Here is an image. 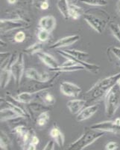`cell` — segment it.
Masks as SVG:
<instances>
[{
    "mask_svg": "<svg viewBox=\"0 0 120 150\" xmlns=\"http://www.w3.org/2000/svg\"><path fill=\"white\" fill-rule=\"evenodd\" d=\"M21 118L24 117L20 116L14 110H12L11 108H8V107L1 110V122L13 121V120L21 119Z\"/></svg>",
    "mask_w": 120,
    "mask_h": 150,
    "instance_id": "d6986e66",
    "label": "cell"
},
{
    "mask_svg": "<svg viewBox=\"0 0 120 150\" xmlns=\"http://www.w3.org/2000/svg\"><path fill=\"white\" fill-rule=\"evenodd\" d=\"M83 14H84L83 9L81 7H80L79 5H78L77 4H69V18L77 21Z\"/></svg>",
    "mask_w": 120,
    "mask_h": 150,
    "instance_id": "603a6c76",
    "label": "cell"
},
{
    "mask_svg": "<svg viewBox=\"0 0 120 150\" xmlns=\"http://www.w3.org/2000/svg\"><path fill=\"white\" fill-rule=\"evenodd\" d=\"M25 150H37V146L32 145V144H30L27 146V148Z\"/></svg>",
    "mask_w": 120,
    "mask_h": 150,
    "instance_id": "f35d334b",
    "label": "cell"
},
{
    "mask_svg": "<svg viewBox=\"0 0 120 150\" xmlns=\"http://www.w3.org/2000/svg\"><path fill=\"white\" fill-rule=\"evenodd\" d=\"M49 2L48 0H32V5L34 6L35 8L40 9V6L42 5V4H43L44 2Z\"/></svg>",
    "mask_w": 120,
    "mask_h": 150,
    "instance_id": "d590c367",
    "label": "cell"
},
{
    "mask_svg": "<svg viewBox=\"0 0 120 150\" xmlns=\"http://www.w3.org/2000/svg\"><path fill=\"white\" fill-rule=\"evenodd\" d=\"M60 72H54L51 74L48 71L39 72L34 68H28L26 69L25 75L28 79L36 81L37 83H47L49 82H54L56 78L59 76Z\"/></svg>",
    "mask_w": 120,
    "mask_h": 150,
    "instance_id": "8992f818",
    "label": "cell"
},
{
    "mask_svg": "<svg viewBox=\"0 0 120 150\" xmlns=\"http://www.w3.org/2000/svg\"><path fill=\"white\" fill-rule=\"evenodd\" d=\"M7 1L10 5H14L17 2V0H7Z\"/></svg>",
    "mask_w": 120,
    "mask_h": 150,
    "instance_id": "60d3db41",
    "label": "cell"
},
{
    "mask_svg": "<svg viewBox=\"0 0 120 150\" xmlns=\"http://www.w3.org/2000/svg\"><path fill=\"white\" fill-rule=\"evenodd\" d=\"M85 69L84 67L79 65L77 62L72 59H67L65 62L60 65L58 68H56L54 70L50 71L52 72H73L79 70H84Z\"/></svg>",
    "mask_w": 120,
    "mask_h": 150,
    "instance_id": "8fae6325",
    "label": "cell"
},
{
    "mask_svg": "<svg viewBox=\"0 0 120 150\" xmlns=\"http://www.w3.org/2000/svg\"><path fill=\"white\" fill-rule=\"evenodd\" d=\"M90 128L103 132H110L120 137V125H117L113 121H104L96 123L90 126Z\"/></svg>",
    "mask_w": 120,
    "mask_h": 150,
    "instance_id": "ba28073f",
    "label": "cell"
},
{
    "mask_svg": "<svg viewBox=\"0 0 120 150\" xmlns=\"http://www.w3.org/2000/svg\"><path fill=\"white\" fill-rule=\"evenodd\" d=\"M49 8V2H44L43 4H42V5L40 6V10H43V11H45V10H47Z\"/></svg>",
    "mask_w": 120,
    "mask_h": 150,
    "instance_id": "74e56055",
    "label": "cell"
},
{
    "mask_svg": "<svg viewBox=\"0 0 120 150\" xmlns=\"http://www.w3.org/2000/svg\"><path fill=\"white\" fill-rule=\"evenodd\" d=\"M39 143H40L39 138H38L37 135L34 134L32 136V137H31V140L30 144H32V145L37 146V145L39 144ZM30 144H29V145H30Z\"/></svg>",
    "mask_w": 120,
    "mask_h": 150,
    "instance_id": "8d00e7d4",
    "label": "cell"
},
{
    "mask_svg": "<svg viewBox=\"0 0 120 150\" xmlns=\"http://www.w3.org/2000/svg\"><path fill=\"white\" fill-rule=\"evenodd\" d=\"M26 38V33L23 31H19L14 35V40L16 43H22L23 42Z\"/></svg>",
    "mask_w": 120,
    "mask_h": 150,
    "instance_id": "1f68e13d",
    "label": "cell"
},
{
    "mask_svg": "<svg viewBox=\"0 0 120 150\" xmlns=\"http://www.w3.org/2000/svg\"><path fill=\"white\" fill-rule=\"evenodd\" d=\"M120 107V87L117 84L113 86L105 97V115L112 118Z\"/></svg>",
    "mask_w": 120,
    "mask_h": 150,
    "instance_id": "277c9868",
    "label": "cell"
},
{
    "mask_svg": "<svg viewBox=\"0 0 120 150\" xmlns=\"http://www.w3.org/2000/svg\"><path fill=\"white\" fill-rule=\"evenodd\" d=\"M54 146H55V143L54 140H49L47 142L43 150H54Z\"/></svg>",
    "mask_w": 120,
    "mask_h": 150,
    "instance_id": "e575fe53",
    "label": "cell"
},
{
    "mask_svg": "<svg viewBox=\"0 0 120 150\" xmlns=\"http://www.w3.org/2000/svg\"><path fill=\"white\" fill-rule=\"evenodd\" d=\"M49 37H50V33L49 32L38 27L37 31V38L38 41L42 43L46 42L49 40Z\"/></svg>",
    "mask_w": 120,
    "mask_h": 150,
    "instance_id": "4dcf8cb0",
    "label": "cell"
},
{
    "mask_svg": "<svg viewBox=\"0 0 120 150\" xmlns=\"http://www.w3.org/2000/svg\"><path fill=\"white\" fill-rule=\"evenodd\" d=\"M12 58H13V60L10 64V69L14 83L17 86H19L22 80V76L25 74V71H26L24 55L22 53H19V54L15 53L12 55Z\"/></svg>",
    "mask_w": 120,
    "mask_h": 150,
    "instance_id": "5b68a950",
    "label": "cell"
},
{
    "mask_svg": "<svg viewBox=\"0 0 120 150\" xmlns=\"http://www.w3.org/2000/svg\"><path fill=\"white\" fill-rule=\"evenodd\" d=\"M38 58L43 62L46 66L49 67L50 69L49 71H52L58 68L60 66L59 63H58V60L54 58V56H52L51 54H49V53L44 51H40L38 53H37Z\"/></svg>",
    "mask_w": 120,
    "mask_h": 150,
    "instance_id": "7c38bea8",
    "label": "cell"
},
{
    "mask_svg": "<svg viewBox=\"0 0 120 150\" xmlns=\"http://www.w3.org/2000/svg\"><path fill=\"white\" fill-rule=\"evenodd\" d=\"M117 84L120 87V77H119V80H118V81H117Z\"/></svg>",
    "mask_w": 120,
    "mask_h": 150,
    "instance_id": "ee69618b",
    "label": "cell"
},
{
    "mask_svg": "<svg viewBox=\"0 0 120 150\" xmlns=\"http://www.w3.org/2000/svg\"><path fill=\"white\" fill-rule=\"evenodd\" d=\"M79 40V35H72L66 36V37H63L58 40L53 45L49 47V48L50 49H58V48L66 47L74 45L75 43H76Z\"/></svg>",
    "mask_w": 120,
    "mask_h": 150,
    "instance_id": "30bf717a",
    "label": "cell"
},
{
    "mask_svg": "<svg viewBox=\"0 0 120 150\" xmlns=\"http://www.w3.org/2000/svg\"><path fill=\"white\" fill-rule=\"evenodd\" d=\"M30 22L26 20L18 17L11 19H1L0 20V31L1 33H7L16 29H25L30 26Z\"/></svg>",
    "mask_w": 120,
    "mask_h": 150,
    "instance_id": "52a82bcc",
    "label": "cell"
},
{
    "mask_svg": "<svg viewBox=\"0 0 120 150\" xmlns=\"http://www.w3.org/2000/svg\"><path fill=\"white\" fill-rule=\"evenodd\" d=\"M29 128L24 125H19L17 126L14 127L12 130V132L15 135L16 137L18 139L19 142L20 143L22 141V140L23 139V137L26 136V134H27V132L29 131Z\"/></svg>",
    "mask_w": 120,
    "mask_h": 150,
    "instance_id": "484cf974",
    "label": "cell"
},
{
    "mask_svg": "<svg viewBox=\"0 0 120 150\" xmlns=\"http://www.w3.org/2000/svg\"><path fill=\"white\" fill-rule=\"evenodd\" d=\"M58 54L61 55V56H63V58L66 59H72L73 61H75V62H77L79 65H82L83 67H84V68L86 69L87 71H88L89 72H91L93 74H98L100 71V67L98 65H96V64H93V63H89L87 62L86 61H81V60H78L75 59L71 58V57H69L68 56L66 53L63 52V50H58Z\"/></svg>",
    "mask_w": 120,
    "mask_h": 150,
    "instance_id": "4fadbf2b",
    "label": "cell"
},
{
    "mask_svg": "<svg viewBox=\"0 0 120 150\" xmlns=\"http://www.w3.org/2000/svg\"><path fill=\"white\" fill-rule=\"evenodd\" d=\"M43 49V43L38 41V42H35L33 45H30L26 49H24L23 51L24 53H26L28 55H34L42 51Z\"/></svg>",
    "mask_w": 120,
    "mask_h": 150,
    "instance_id": "4316f807",
    "label": "cell"
},
{
    "mask_svg": "<svg viewBox=\"0 0 120 150\" xmlns=\"http://www.w3.org/2000/svg\"><path fill=\"white\" fill-rule=\"evenodd\" d=\"M49 135L53 139L55 144L58 146V147L61 148L64 146L65 137L57 125H54V126L51 128V130L49 131Z\"/></svg>",
    "mask_w": 120,
    "mask_h": 150,
    "instance_id": "e0dca14e",
    "label": "cell"
},
{
    "mask_svg": "<svg viewBox=\"0 0 120 150\" xmlns=\"http://www.w3.org/2000/svg\"><path fill=\"white\" fill-rule=\"evenodd\" d=\"M78 1H79V0H78Z\"/></svg>",
    "mask_w": 120,
    "mask_h": 150,
    "instance_id": "f6af8a7d",
    "label": "cell"
},
{
    "mask_svg": "<svg viewBox=\"0 0 120 150\" xmlns=\"http://www.w3.org/2000/svg\"><path fill=\"white\" fill-rule=\"evenodd\" d=\"M13 143L5 131H2L0 132V150H11Z\"/></svg>",
    "mask_w": 120,
    "mask_h": 150,
    "instance_id": "44dd1931",
    "label": "cell"
},
{
    "mask_svg": "<svg viewBox=\"0 0 120 150\" xmlns=\"http://www.w3.org/2000/svg\"><path fill=\"white\" fill-rule=\"evenodd\" d=\"M117 10H118L119 14L120 15V0H119L118 2H117Z\"/></svg>",
    "mask_w": 120,
    "mask_h": 150,
    "instance_id": "7bdbcfd3",
    "label": "cell"
},
{
    "mask_svg": "<svg viewBox=\"0 0 120 150\" xmlns=\"http://www.w3.org/2000/svg\"><path fill=\"white\" fill-rule=\"evenodd\" d=\"M78 1V0H67V2H69V4H76V2Z\"/></svg>",
    "mask_w": 120,
    "mask_h": 150,
    "instance_id": "b9f144b4",
    "label": "cell"
},
{
    "mask_svg": "<svg viewBox=\"0 0 120 150\" xmlns=\"http://www.w3.org/2000/svg\"><path fill=\"white\" fill-rule=\"evenodd\" d=\"M87 101L84 99H73L66 103V106L72 114L78 115L84 108Z\"/></svg>",
    "mask_w": 120,
    "mask_h": 150,
    "instance_id": "9a60e30c",
    "label": "cell"
},
{
    "mask_svg": "<svg viewBox=\"0 0 120 150\" xmlns=\"http://www.w3.org/2000/svg\"><path fill=\"white\" fill-rule=\"evenodd\" d=\"M38 27L51 33L56 27V19L52 15L44 16L38 23Z\"/></svg>",
    "mask_w": 120,
    "mask_h": 150,
    "instance_id": "2e32d148",
    "label": "cell"
},
{
    "mask_svg": "<svg viewBox=\"0 0 120 150\" xmlns=\"http://www.w3.org/2000/svg\"><path fill=\"white\" fill-rule=\"evenodd\" d=\"M98 104H91L84 108L81 112L76 115V120L78 122H83L91 118L98 111Z\"/></svg>",
    "mask_w": 120,
    "mask_h": 150,
    "instance_id": "5bb4252c",
    "label": "cell"
},
{
    "mask_svg": "<svg viewBox=\"0 0 120 150\" xmlns=\"http://www.w3.org/2000/svg\"><path fill=\"white\" fill-rule=\"evenodd\" d=\"M119 148V144L117 142L110 141L105 145V150H117Z\"/></svg>",
    "mask_w": 120,
    "mask_h": 150,
    "instance_id": "836d02e7",
    "label": "cell"
},
{
    "mask_svg": "<svg viewBox=\"0 0 120 150\" xmlns=\"http://www.w3.org/2000/svg\"><path fill=\"white\" fill-rule=\"evenodd\" d=\"M45 90V89H44ZM41 91V90H40ZM40 91H37L35 92H23L18 94L16 96V98L18 101L23 104H31L34 101L36 96L39 94Z\"/></svg>",
    "mask_w": 120,
    "mask_h": 150,
    "instance_id": "ac0fdd59",
    "label": "cell"
},
{
    "mask_svg": "<svg viewBox=\"0 0 120 150\" xmlns=\"http://www.w3.org/2000/svg\"><path fill=\"white\" fill-rule=\"evenodd\" d=\"M119 77L120 72H118L115 74L98 80L84 95V99L87 101V104L90 105H91V104H95L94 103L103 99L112 87L117 83Z\"/></svg>",
    "mask_w": 120,
    "mask_h": 150,
    "instance_id": "6da1fadb",
    "label": "cell"
},
{
    "mask_svg": "<svg viewBox=\"0 0 120 150\" xmlns=\"http://www.w3.org/2000/svg\"><path fill=\"white\" fill-rule=\"evenodd\" d=\"M60 90L61 93L67 97L77 98L81 93V87L76 84L68 81H63L60 85Z\"/></svg>",
    "mask_w": 120,
    "mask_h": 150,
    "instance_id": "9c48e42d",
    "label": "cell"
},
{
    "mask_svg": "<svg viewBox=\"0 0 120 150\" xmlns=\"http://www.w3.org/2000/svg\"><path fill=\"white\" fill-rule=\"evenodd\" d=\"M79 2L85 5L97 6V7H102L107 5V0H79Z\"/></svg>",
    "mask_w": 120,
    "mask_h": 150,
    "instance_id": "f546056e",
    "label": "cell"
},
{
    "mask_svg": "<svg viewBox=\"0 0 120 150\" xmlns=\"http://www.w3.org/2000/svg\"><path fill=\"white\" fill-rule=\"evenodd\" d=\"M49 119H50L49 112H48V110H43L36 118V123L40 127L45 126L49 121Z\"/></svg>",
    "mask_w": 120,
    "mask_h": 150,
    "instance_id": "83f0119b",
    "label": "cell"
},
{
    "mask_svg": "<svg viewBox=\"0 0 120 150\" xmlns=\"http://www.w3.org/2000/svg\"><path fill=\"white\" fill-rule=\"evenodd\" d=\"M109 29L116 39L120 43V25L116 22H110L109 23Z\"/></svg>",
    "mask_w": 120,
    "mask_h": 150,
    "instance_id": "f1b7e54d",
    "label": "cell"
},
{
    "mask_svg": "<svg viewBox=\"0 0 120 150\" xmlns=\"http://www.w3.org/2000/svg\"><path fill=\"white\" fill-rule=\"evenodd\" d=\"M13 60V58H12ZM10 65L8 67L1 69V73H0V87L1 89H5L7 86L8 85L10 80V77H12L11 71L10 69Z\"/></svg>",
    "mask_w": 120,
    "mask_h": 150,
    "instance_id": "ffe728a7",
    "label": "cell"
},
{
    "mask_svg": "<svg viewBox=\"0 0 120 150\" xmlns=\"http://www.w3.org/2000/svg\"><path fill=\"white\" fill-rule=\"evenodd\" d=\"M84 18L92 29L102 34L110 21V14L105 11L93 8L85 12Z\"/></svg>",
    "mask_w": 120,
    "mask_h": 150,
    "instance_id": "7a4b0ae2",
    "label": "cell"
},
{
    "mask_svg": "<svg viewBox=\"0 0 120 150\" xmlns=\"http://www.w3.org/2000/svg\"><path fill=\"white\" fill-rule=\"evenodd\" d=\"M107 51L110 52L112 55H113L115 58L119 59L120 61V47H119L116 46H111L108 47Z\"/></svg>",
    "mask_w": 120,
    "mask_h": 150,
    "instance_id": "d6a6232c",
    "label": "cell"
},
{
    "mask_svg": "<svg viewBox=\"0 0 120 150\" xmlns=\"http://www.w3.org/2000/svg\"><path fill=\"white\" fill-rule=\"evenodd\" d=\"M105 132L86 128L79 138L67 146L64 150H84L88 146L97 141L105 135Z\"/></svg>",
    "mask_w": 120,
    "mask_h": 150,
    "instance_id": "3957f363",
    "label": "cell"
},
{
    "mask_svg": "<svg viewBox=\"0 0 120 150\" xmlns=\"http://www.w3.org/2000/svg\"><path fill=\"white\" fill-rule=\"evenodd\" d=\"M113 122H114V123H115L116 125H120V118L119 117L116 118L115 120H113Z\"/></svg>",
    "mask_w": 120,
    "mask_h": 150,
    "instance_id": "ab89813d",
    "label": "cell"
},
{
    "mask_svg": "<svg viewBox=\"0 0 120 150\" xmlns=\"http://www.w3.org/2000/svg\"><path fill=\"white\" fill-rule=\"evenodd\" d=\"M57 7L59 10L60 13L65 20H68L69 18V4L67 0H58L57 2Z\"/></svg>",
    "mask_w": 120,
    "mask_h": 150,
    "instance_id": "d4e9b609",
    "label": "cell"
},
{
    "mask_svg": "<svg viewBox=\"0 0 120 150\" xmlns=\"http://www.w3.org/2000/svg\"><path fill=\"white\" fill-rule=\"evenodd\" d=\"M63 52L69 57L75 59L81 60V61H85V59L89 56L88 53L82 51V50H78L67 49L63 50Z\"/></svg>",
    "mask_w": 120,
    "mask_h": 150,
    "instance_id": "7402d4cb",
    "label": "cell"
},
{
    "mask_svg": "<svg viewBox=\"0 0 120 150\" xmlns=\"http://www.w3.org/2000/svg\"><path fill=\"white\" fill-rule=\"evenodd\" d=\"M39 97L42 100L43 104L44 105H54L55 103V98L54 97L52 94L46 92V89L41 90L40 92Z\"/></svg>",
    "mask_w": 120,
    "mask_h": 150,
    "instance_id": "cb8c5ba5",
    "label": "cell"
}]
</instances>
